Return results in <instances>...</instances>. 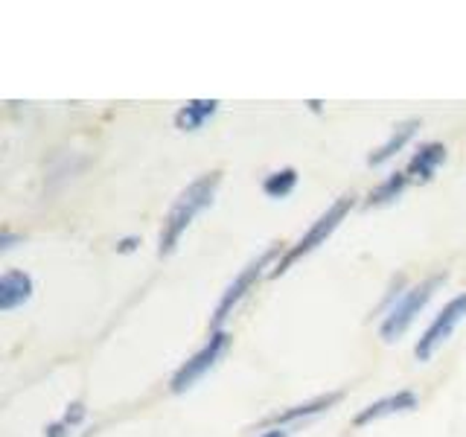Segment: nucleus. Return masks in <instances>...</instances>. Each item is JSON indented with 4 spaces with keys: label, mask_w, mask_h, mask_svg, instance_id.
Here are the masks:
<instances>
[{
    "label": "nucleus",
    "mask_w": 466,
    "mask_h": 437,
    "mask_svg": "<svg viewBox=\"0 0 466 437\" xmlns=\"http://www.w3.org/2000/svg\"><path fill=\"white\" fill-rule=\"evenodd\" d=\"M15 242H18V237H15V233H9V230L0 233V251H9Z\"/></svg>",
    "instance_id": "obj_18"
},
{
    "label": "nucleus",
    "mask_w": 466,
    "mask_h": 437,
    "mask_svg": "<svg viewBox=\"0 0 466 437\" xmlns=\"http://www.w3.org/2000/svg\"><path fill=\"white\" fill-rule=\"evenodd\" d=\"M298 187V169L295 167H283L277 172H268L266 178H262V193L268 198H286L291 196V189Z\"/></svg>",
    "instance_id": "obj_13"
},
{
    "label": "nucleus",
    "mask_w": 466,
    "mask_h": 437,
    "mask_svg": "<svg viewBox=\"0 0 466 437\" xmlns=\"http://www.w3.org/2000/svg\"><path fill=\"white\" fill-rule=\"evenodd\" d=\"M218 184H222V172H208V175H201V178H196L187 189H181V196L175 198L169 213L164 216V225H160V237H157L160 257H169L175 248H178L187 228L193 225V218L213 204Z\"/></svg>",
    "instance_id": "obj_1"
},
{
    "label": "nucleus",
    "mask_w": 466,
    "mask_h": 437,
    "mask_svg": "<svg viewBox=\"0 0 466 437\" xmlns=\"http://www.w3.org/2000/svg\"><path fill=\"white\" fill-rule=\"evenodd\" d=\"M274 254H277V248H268V251H262L257 259H251L248 266L237 274V280H233L228 289H225V295H222V300L216 303V310H213V327L218 330L225 324V318L237 310L239 306V300L248 295V291L254 289V283L259 280V274H262V269L268 266V262L274 259Z\"/></svg>",
    "instance_id": "obj_6"
},
{
    "label": "nucleus",
    "mask_w": 466,
    "mask_h": 437,
    "mask_svg": "<svg viewBox=\"0 0 466 437\" xmlns=\"http://www.w3.org/2000/svg\"><path fill=\"white\" fill-rule=\"evenodd\" d=\"M228 344H230V335L222 332V330H216V332L210 335V339H208V344H204V347L198 350V353H193V356H189V359L181 364L178 371H175L172 382H169L172 393H184V391H189L204 373H210V371L216 368V361L225 356Z\"/></svg>",
    "instance_id": "obj_4"
},
{
    "label": "nucleus",
    "mask_w": 466,
    "mask_h": 437,
    "mask_svg": "<svg viewBox=\"0 0 466 437\" xmlns=\"http://www.w3.org/2000/svg\"><path fill=\"white\" fill-rule=\"evenodd\" d=\"M259 437H289V432H286L283 426H274V429H268V432H262Z\"/></svg>",
    "instance_id": "obj_19"
},
{
    "label": "nucleus",
    "mask_w": 466,
    "mask_h": 437,
    "mask_svg": "<svg viewBox=\"0 0 466 437\" xmlns=\"http://www.w3.org/2000/svg\"><path fill=\"white\" fill-rule=\"evenodd\" d=\"M463 318H466V291L458 298H451L443 310L434 315V320L426 327V332L420 335V341L414 347V356L420 361H429L434 356V350L441 347L446 339H451V332H455V327L461 324Z\"/></svg>",
    "instance_id": "obj_5"
},
{
    "label": "nucleus",
    "mask_w": 466,
    "mask_h": 437,
    "mask_svg": "<svg viewBox=\"0 0 466 437\" xmlns=\"http://www.w3.org/2000/svg\"><path fill=\"white\" fill-rule=\"evenodd\" d=\"M137 245H140V239H137V237H126V239H120V242H116V251L128 254V251H135Z\"/></svg>",
    "instance_id": "obj_17"
},
{
    "label": "nucleus",
    "mask_w": 466,
    "mask_h": 437,
    "mask_svg": "<svg viewBox=\"0 0 466 437\" xmlns=\"http://www.w3.org/2000/svg\"><path fill=\"white\" fill-rule=\"evenodd\" d=\"M405 187H408V175L405 172H393L368 196V204H370V208H373V204H390L393 198L402 196Z\"/></svg>",
    "instance_id": "obj_14"
},
{
    "label": "nucleus",
    "mask_w": 466,
    "mask_h": 437,
    "mask_svg": "<svg viewBox=\"0 0 466 437\" xmlns=\"http://www.w3.org/2000/svg\"><path fill=\"white\" fill-rule=\"evenodd\" d=\"M85 414H87V412H85V405H82V402H70V405H67V412H65V417H62V422H65L67 429H76L79 422L85 420Z\"/></svg>",
    "instance_id": "obj_15"
},
{
    "label": "nucleus",
    "mask_w": 466,
    "mask_h": 437,
    "mask_svg": "<svg viewBox=\"0 0 466 437\" xmlns=\"http://www.w3.org/2000/svg\"><path fill=\"white\" fill-rule=\"evenodd\" d=\"M443 160H446V146L443 143H422L417 149V155L408 160V169H405L408 181H420V184L431 181Z\"/></svg>",
    "instance_id": "obj_9"
},
{
    "label": "nucleus",
    "mask_w": 466,
    "mask_h": 437,
    "mask_svg": "<svg viewBox=\"0 0 466 437\" xmlns=\"http://www.w3.org/2000/svg\"><path fill=\"white\" fill-rule=\"evenodd\" d=\"M29 298H33V277L18 269L4 271V277H0V312L18 310Z\"/></svg>",
    "instance_id": "obj_8"
},
{
    "label": "nucleus",
    "mask_w": 466,
    "mask_h": 437,
    "mask_svg": "<svg viewBox=\"0 0 466 437\" xmlns=\"http://www.w3.org/2000/svg\"><path fill=\"white\" fill-rule=\"evenodd\" d=\"M353 210V196H341L339 201H332L329 208L320 213L315 222H312V228L303 233V237L298 239V245H291L289 251L274 262V269H271V277H280V274H286L295 262L300 259V257H306V254H312L318 245H324L329 237H332V230L339 228L341 222H344V216Z\"/></svg>",
    "instance_id": "obj_2"
},
{
    "label": "nucleus",
    "mask_w": 466,
    "mask_h": 437,
    "mask_svg": "<svg viewBox=\"0 0 466 437\" xmlns=\"http://www.w3.org/2000/svg\"><path fill=\"white\" fill-rule=\"evenodd\" d=\"M443 280H446V274H434V277H429V280H422L420 286L408 289L402 298H397V303L388 310L382 327H379L382 339L385 341H397L400 335L414 324V318L422 312V306L434 298V291L443 286Z\"/></svg>",
    "instance_id": "obj_3"
},
{
    "label": "nucleus",
    "mask_w": 466,
    "mask_h": 437,
    "mask_svg": "<svg viewBox=\"0 0 466 437\" xmlns=\"http://www.w3.org/2000/svg\"><path fill=\"white\" fill-rule=\"evenodd\" d=\"M67 426H65V422L62 420H58V422H50V426L47 429H44V437H67Z\"/></svg>",
    "instance_id": "obj_16"
},
{
    "label": "nucleus",
    "mask_w": 466,
    "mask_h": 437,
    "mask_svg": "<svg viewBox=\"0 0 466 437\" xmlns=\"http://www.w3.org/2000/svg\"><path fill=\"white\" fill-rule=\"evenodd\" d=\"M417 128H420V120H405V123H400L397 128L390 131V137L382 146H379L376 152H370L368 164L370 167H382L385 160H390L397 152H402V146L417 135Z\"/></svg>",
    "instance_id": "obj_11"
},
{
    "label": "nucleus",
    "mask_w": 466,
    "mask_h": 437,
    "mask_svg": "<svg viewBox=\"0 0 466 437\" xmlns=\"http://www.w3.org/2000/svg\"><path fill=\"white\" fill-rule=\"evenodd\" d=\"M417 393L414 391H400V393H390V397H382L370 402L364 412L356 414V426H368L373 420H382L388 414H402V412H414L417 408Z\"/></svg>",
    "instance_id": "obj_7"
},
{
    "label": "nucleus",
    "mask_w": 466,
    "mask_h": 437,
    "mask_svg": "<svg viewBox=\"0 0 466 437\" xmlns=\"http://www.w3.org/2000/svg\"><path fill=\"white\" fill-rule=\"evenodd\" d=\"M216 111H218V99H193L178 108V114H175V126L181 131H198Z\"/></svg>",
    "instance_id": "obj_12"
},
{
    "label": "nucleus",
    "mask_w": 466,
    "mask_h": 437,
    "mask_svg": "<svg viewBox=\"0 0 466 437\" xmlns=\"http://www.w3.org/2000/svg\"><path fill=\"white\" fill-rule=\"evenodd\" d=\"M339 400H341V391H332V393H324V397H315V400L303 402V405L286 408V412L268 417V422H274V426H286V422H298V420H306V417H315V414H320V412H327V408H332Z\"/></svg>",
    "instance_id": "obj_10"
}]
</instances>
